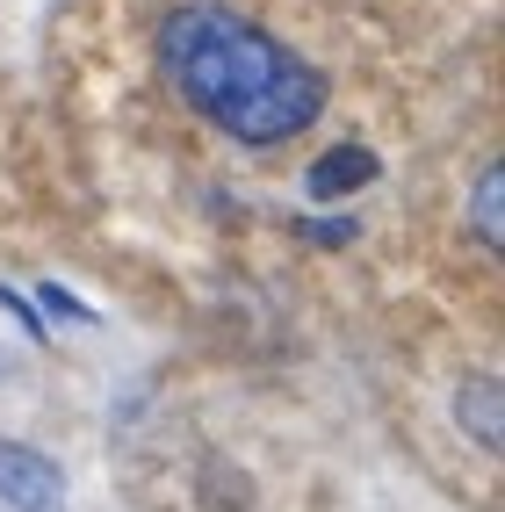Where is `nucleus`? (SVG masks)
<instances>
[{
  "label": "nucleus",
  "mask_w": 505,
  "mask_h": 512,
  "mask_svg": "<svg viewBox=\"0 0 505 512\" xmlns=\"http://www.w3.org/2000/svg\"><path fill=\"white\" fill-rule=\"evenodd\" d=\"M455 419H462V433L477 440L484 455L505 448V390H498V375H469V383L455 390Z\"/></svg>",
  "instance_id": "nucleus-3"
},
{
  "label": "nucleus",
  "mask_w": 505,
  "mask_h": 512,
  "mask_svg": "<svg viewBox=\"0 0 505 512\" xmlns=\"http://www.w3.org/2000/svg\"><path fill=\"white\" fill-rule=\"evenodd\" d=\"M311 238H332V246H347L354 224H347V217H332V224H325V217H311Z\"/></svg>",
  "instance_id": "nucleus-8"
},
{
  "label": "nucleus",
  "mask_w": 505,
  "mask_h": 512,
  "mask_svg": "<svg viewBox=\"0 0 505 512\" xmlns=\"http://www.w3.org/2000/svg\"><path fill=\"white\" fill-rule=\"evenodd\" d=\"M37 303H44L51 318H65V325H94V311H87L73 289H58V282H37Z\"/></svg>",
  "instance_id": "nucleus-6"
},
{
  "label": "nucleus",
  "mask_w": 505,
  "mask_h": 512,
  "mask_svg": "<svg viewBox=\"0 0 505 512\" xmlns=\"http://www.w3.org/2000/svg\"><path fill=\"white\" fill-rule=\"evenodd\" d=\"M0 311H8V318H15V325H22L29 339H51V332H44V318H37V311H29V303H22V296H15L8 282H0Z\"/></svg>",
  "instance_id": "nucleus-7"
},
{
  "label": "nucleus",
  "mask_w": 505,
  "mask_h": 512,
  "mask_svg": "<svg viewBox=\"0 0 505 512\" xmlns=\"http://www.w3.org/2000/svg\"><path fill=\"white\" fill-rule=\"evenodd\" d=\"M368 181H376V152H361V145H340L311 166V195H347V188H368Z\"/></svg>",
  "instance_id": "nucleus-4"
},
{
  "label": "nucleus",
  "mask_w": 505,
  "mask_h": 512,
  "mask_svg": "<svg viewBox=\"0 0 505 512\" xmlns=\"http://www.w3.org/2000/svg\"><path fill=\"white\" fill-rule=\"evenodd\" d=\"M469 231L484 246H505V174L498 166H477V188H469Z\"/></svg>",
  "instance_id": "nucleus-5"
},
{
  "label": "nucleus",
  "mask_w": 505,
  "mask_h": 512,
  "mask_svg": "<svg viewBox=\"0 0 505 512\" xmlns=\"http://www.w3.org/2000/svg\"><path fill=\"white\" fill-rule=\"evenodd\" d=\"M0 505L8 512H65V476L51 455L22 448V440H0Z\"/></svg>",
  "instance_id": "nucleus-2"
},
{
  "label": "nucleus",
  "mask_w": 505,
  "mask_h": 512,
  "mask_svg": "<svg viewBox=\"0 0 505 512\" xmlns=\"http://www.w3.org/2000/svg\"><path fill=\"white\" fill-rule=\"evenodd\" d=\"M152 44L181 101L217 130H231L239 145H289L325 109V80L289 44H275L231 8H210V0L166 8Z\"/></svg>",
  "instance_id": "nucleus-1"
}]
</instances>
